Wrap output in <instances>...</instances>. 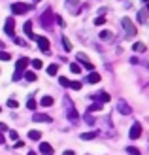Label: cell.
Listing matches in <instances>:
<instances>
[{"label": "cell", "instance_id": "7c38bea8", "mask_svg": "<svg viewBox=\"0 0 149 155\" xmlns=\"http://www.w3.org/2000/svg\"><path fill=\"white\" fill-rule=\"evenodd\" d=\"M40 151H42V155H53V148L47 142H42L40 144Z\"/></svg>", "mask_w": 149, "mask_h": 155}, {"label": "cell", "instance_id": "f546056e", "mask_svg": "<svg viewBox=\"0 0 149 155\" xmlns=\"http://www.w3.org/2000/svg\"><path fill=\"white\" fill-rule=\"evenodd\" d=\"M11 59V55L8 51H0V61H10Z\"/></svg>", "mask_w": 149, "mask_h": 155}, {"label": "cell", "instance_id": "f1b7e54d", "mask_svg": "<svg viewBox=\"0 0 149 155\" xmlns=\"http://www.w3.org/2000/svg\"><path fill=\"white\" fill-rule=\"evenodd\" d=\"M8 108H13V110H15V108H19V102L13 100V98H10V100H8Z\"/></svg>", "mask_w": 149, "mask_h": 155}, {"label": "cell", "instance_id": "44dd1931", "mask_svg": "<svg viewBox=\"0 0 149 155\" xmlns=\"http://www.w3.org/2000/svg\"><path fill=\"white\" fill-rule=\"evenodd\" d=\"M70 72H72V74H79L81 72V66L77 64V63H72V64H70Z\"/></svg>", "mask_w": 149, "mask_h": 155}, {"label": "cell", "instance_id": "ab89813d", "mask_svg": "<svg viewBox=\"0 0 149 155\" xmlns=\"http://www.w3.org/2000/svg\"><path fill=\"white\" fill-rule=\"evenodd\" d=\"M0 130H8V127H6V123H0Z\"/></svg>", "mask_w": 149, "mask_h": 155}, {"label": "cell", "instance_id": "83f0119b", "mask_svg": "<svg viewBox=\"0 0 149 155\" xmlns=\"http://www.w3.org/2000/svg\"><path fill=\"white\" fill-rule=\"evenodd\" d=\"M25 78H27V81H36V74L34 72H25Z\"/></svg>", "mask_w": 149, "mask_h": 155}, {"label": "cell", "instance_id": "cb8c5ba5", "mask_svg": "<svg viewBox=\"0 0 149 155\" xmlns=\"http://www.w3.org/2000/svg\"><path fill=\"white\" fill-rule=\"evenodd\" d=\"M127 153H128V155H142V153H140V150L134 148V146H128V148H127Z\"/></svg>", "mask_w": 149, "mask_h": 155}, {"label": "cell", "instance_id": "e575fe53", "mask_svg": "<svg viewBox=\"0 0 149 155\" xmlns=\"http://www.w3.org/2000/svg\"><path fill=\"white\" fill-rule=\"evenodd\" d=\"M21 76H23V72H19V70H15V72H13V81H17V80H21Z\"/></svg>", "mask_w": 149, "mask_h": 155}, {"label": "cell", "instance_id": "4fadbf2b", "mask_svg": "<svg viewBox=\"0 0 149 155\" xmlns=\"http://www.w3.org/2000/svg\"><path fill=\"white\" fill-rule=\"evenodd\" d=\"M95 100H98L100 104H104V102H109V95H108V93H104V91H102V93H98V95L95 97Z\"/></svg>", "mask_w": 149, "mask_h": 155}, {"label": "cell", "instance_id": "5b68a950", "mask_svg": "<svg viewBox=\"0 0 149 155\" xmlns=\"http://www.w3.org/2000/svg\"><path fill=\"white\" fill-rule=\"evenodd\" d=\"M140 136H142V125H140V123H134V125L130 127V130H128V138L130 140H138Z\"/></svg>", "mask_w": 149, "mask_h": 155}, {"label": "cell", "instance_id": "277c9868", "mask_svg": "<svg viewBox=\"0 0 149 155\" xmlns=\"http://www.w3.org/2000/svg\"><path fill=\"white\" fill-rule=\"evenodd\" d=\"M121 23H123V28L127 30V34H128V36H136V27H134V23H132L128 17H123Z\"/></svg>", "mask_w": 149, "mask_h": 155}, {"label": "cell", "instance_id": "f35d334b", "mask_svg": "<svg viewBox=\"0 0 149 155\" xmlns=\"http://www.w3.org/2000/svg\"><path fill=\"white\" fill-rule=\"evenodd\" d=\"M23 146H25V142H21V140H15V148H17V150H19V148H23Z\"/></svg>", "mask_w": 149, "mask_h": 155}, {"label": "cell", "instance_id": "d6a6232c", "mask_svg": "<svg viewBox=\"0 0 149 155\" xmlns=\"http://www.w3.org/2000/svg\"><path fill=\"white\" fill-rule=\"evenodd\" d=\"M55 21L59 23V27H62V28L66 27V23H64V19H62V17H59V15H57V17H55Z\"/></svg>", "mask_w": 149, "mask_h": 155}, {"label": "cell", "instance_id": "603a6c76", "mask_svg": "<svg viewBox=\"0 0 149 155\" xmlns=\"http://www.w3.org/2000/svg\"><path fill=\"white\" fill-rule=\"evenodd\" d=\"M57 70H59L57 64H49V66H47V74H49V76H57Z\"/></svg>", "mask_w": 149, "mask_h": 155}, {"label": "cell", "instance_id": "8992f818", "mask_svg": "<svg viewBox=\"0 0 149 155\" xmlns=\"http://www.w3.org/2000/svg\"><path fill=\"white\" fill-rule=\"evenodd\" d=\"M53 19H55V15H53V12L51 10H47V12H44V15H42V27H51V23H53Z\"/></svg>", "mask_w": 149, "mask_h": 155}, {"label": "cell", "instance_id": "1f68e13d", "mask_svg": "<svg viewBox=\"0 0 149 155\" xmlns=\"http://www.w3.org/2000/svg\"><path fill=\"white\" fill-rule=\"evenodd\" d=\"M30 63H32V66H34V68H42V66H44V63H42L40 59H34V61H30Z\"/></svg>", "mask_w": 149, "mask_h": 155}, {"label": "cell", "instance_id": "30bf717a", "mask_svg": "<svg viewBox=\"0 0 149 155\" xmlns=\"http://www.w3.org/2000/svg\"><path fill=\"white\" fill-rule=\"evenodd\" d=\"M30 64V59H27V57H21L19 61H17V64H15V70H19V72H23L25 68Z\"/></svg>", "mask_w": 149, "mask_h": 155}, {"label": "cell", "instance_id": "8d00e7d4", "mask_svg": "<svg viewBox=\"0 0 149 155\" xmlns=\"http://www.w3.org/2000/svg\"><path fill=\"white\" fill-rule=\"evenodd\" d=\"M85 121H87L89 125H92V123H95V117H91V115L87 114V115H85Z\"/></svg>", "mask_w": 149, "mask_h": 155}, {"label": "cell", "instance_id": "d590c367", "mask_svg": "<svg viewBox=\"0 0 149 155\" xmlns=\"http://www.w3.org/2000/svg\"><path fill=\"white\" fill-rule=\"evenodd\" d=\"M104 23H106L104 17H96V19H95V25H98V27H100V25H104Z\"/></svg>", "mask_w": 149, "mask_h": 155}, {"label": "cell", "instance_id": "b9f144b4", "mask_svg": "<svg viewBox=\"0 0 149 155\" xmlns=\"http://www.w3.org/2000/svg\"><path fill=\"white\" fill-rule=\"evenodd\" d=\"M6 142V138H4V134H0V144H4Z\"/></svg>", "mask_w": 149, "mask_h": 155}, {"label": "cell", "instance_id": "7402d4cb", "mask_svg": "<svg viewBox=\"0 0 149 155\" xmlns=\"http://www.w3.org/2000/svg\"><path fill=\"white\" fill-rule=\"evenodd\" d=\"M92 138H96V133L92 130V133H83L81 134V140H92Z\"/></svg>", "mask_w": 149, "mask_h": 155}, {"label": "cell", "instance_id": "d6986e66", "mask_svg": "<svg viewBox=\"0 0 149 155\" xmlns=\"http://www.w3.org/2000/svg\"><path fill=\"white\" fill-rule=\"evenodd\" d=\"M28 138H30V140H40V138H42V133H40V130H30V133H28Z\"/></svg>", "mask_w": 149, "mask_h": 155}, {"label": "cell", "instance_id": "bcb514c9", "mask_svg": "<svg viewBox=\"0 0 149 155\" xmlns=\"http://www.w3.org/2000/svg\"><path fill=\"white\" fill-rule=\"evenodd\" d=\"M147 4H149V2H147Z\"/></svg>", "mask_w": 149, "mask_h": 155}, {"label": "cell", "instance_id": "7bdbcfd3", "mask_svg": "<svg viewBox=\"0 0 149 155\" xmlns=\"http://www.w3.org/2000/svg\"><path fill=\"white\" fill-rule=\"evenodd\" d=\"M0 48H4V42H0Z\"/></svg>", "mask_w": 149, "mask_h": 155}, {"label": "cell", "instance_id": "e0dca14e", "mask_svg": "<svg viewBox=\"0 0 149 155\" xmlns=\"http://www.w3.org/2000/svg\"><path fill=\"white\" fill-rule=\"evenodd\" d=\"M145 21H147V12L145 10H140L138 12V23H142V25H144Z\"/></svg>", "mask_w": 149, "mask_h": 155}, {"label": "cell", "instance_id": "4dcf8cb0", "mask_svg": "<svg viewBox=\"0 0 149 155\" xmlns=\"http://www.w3.org/2000/svg\"><path fill=\"white\" fill-rule=\"evenodd\" d=\"M70 87H72L74 91H79L81 89V83L79 81H70Z\"/></svg>", "mask_w": 149, "mask_h": 155}, {"label": "cell", "instance_id": "2e32d148", "mask_svg": "<svg viewBox=\"0 0 149 155\" xmlns=\"http://www.w3.org/2000/svg\"><path fill=\"white\" fill-rule=\"evenodd\" d=\"M87 81H89V83H98V81H100V74L91 72V74H89V78H87Z\"/></svg>", "mask_w": 149, "mask_h": 155}, {"label": "cell", "instance_id": "f6af8a7d", "mask_svg": "<svg viewBox=\"0 0 149 155\" xmlns=\"http://www.w3.org/2000/svg\"><path fill=\"white\" fill-rule=\"evenodd\" d=\"M0 112H2V108H0Z\"/></svg>", "mask_w": 149, "mask_h": 155}, {"label": "cell", "instance_id": "74e56055", "mask_svg": "<svg viewBox=\"0 0 149 155\" xmlns=\"http://www.w3.org/2000/svg\"><path fill=\"white\" fill-rule=\"evenodd\" d=\"M17 133H15V130H10V138H11V140H17Z\"/></svg>", "mask_w": 149, "mask_h": 155}, {"label": "cell", "instance_id": "ac0fdd59", "mask_svg": "<svg viewBox=\"0 0 149 155\" xmlns=\"http://www.w3.org/2000/svg\"><path fill=\"white\" fill-rule=\"evenodd\" d=\"M60 42H62V45H64V51H72V44H70V40H68L66 36H62Z\"/></svg>", "mask_w": 149, "mask_h": 155}, {"label": "cell", "instance_id": "ffe728a7", "mask_svg": "<svg viewBox=\"0 0 149 155\" xmlns=\"http://www.w3.org/2000/svg\"><path fill=\"white\" fill-rule=\"evenodd\" d=\"M100 38H102V40H112V38H113V32H109V30H102V32H100Z\"/></svg>", "mask_w": 149, "mask_h": 155}, {"label": "cell", "instance_id": "ba28073f", "mask_svg": "<svg viewBox=\"0 0 149 155\" xmlns=\"http://www.w3.org/2000/svg\"><path fill=\"white\" fill-rule=\"evenodd\" d=\"M117 110L123 115H130V106L127 104V100H119V102H117Z\"/></svg>", "mask_w": 149, "mask_h": 155}, {"label": "cell", "instance_id": "52a82bcc", "mask_svg": "<svg viewBox=\"0 0 149 155\" xmlns=\"http://www.w3.org/2000/svg\"><path fill=\"white\" fill-rule=\"evenodd\" d=\"M4 30H6L8 36H15V21H13V17H8V19H6Z\"/></svg>", "mask_w": 149, "mask_h": 155}, {"label": "cell", "instance_id": "ee69618b", "mask_svg": "<svg viewBox=\"0 0 149 155\" xmlns=\"http://www.w3.org/2000/svg\"><path fill=\"white\" fill-rule=\"evenodd\" d=\"M142 2H149V0H142Z\"/></svg>", "mask_w": 149, "mask_h": 155}, {"label": "cell", "instance_id": "836d02e7", "mask_svg": "<svg viewBox=\"0 0 149 155\" xmlns=\"http://www.w3.org/2000/svg\"><path fill=\"white\" fill-rule=\"evenodd\" d=\"M27 108H28V110H34V108H36V102H34L32 98H30L28 102H27Z\"/></svg>", "mask_w": 149, "mask_h": 155}, {"label": "cell", "instance_id": "3957f363", "mask_svg": "<svg viewBox=\"0 0 149 155\" xmlns=\"http://www.w3.org/2000/svg\"><path fill=\"white\" fill-rule=\"evenodd\" d=\"M28 10H32V6H30V4H23V2H17V4H13V6H11V12H13V13H17V15L27 13Z\"/></svg>", "mask_w": 149, "mask_h": 155}, {"label": "cell", "instance_id": "9a60e30c", "mask_svg": "<svg viewBox=\"0 0 149 155\" xmlns=\"http://www.w3.org/2000/svg\"><path fill=\"white\" fill-rule=\"evenodd\" d=\"M132 49H134L136 53H144L147 48H145V44H142V42H136L134 45H132Z\"/></svg>", "mask_w": 149, "mask_h": 155}, {"label": "cell", "instance_id": "7a4b0ae2", "mask_svg": "<svg viewBox=\"0 0 149 155\" xmlns=\"http://www.w3.org/2000/svg\"><path fill=\"white\" fill-rule=\"evenodd\" d=\"M30 40H34L42 51H49V40H47L45 36H36V34H32V38H30Z\"/></svg>", "mask_w": 149, "mask_h": 155}, {"label": "cell", "instance_id": "8fae6325", "mask_svg": "<svg viewBox=\"0 0 149 155\" xmlns=\"http://www.w3.org/2000/svg\"><path fill=\"white\" fill-rule=\"evenodd\" d=\"M32 121H38V123H49L51 117H49V115H45V114H36V115H32Z\"/></svg>", "mask_w": 149, "mask_h": 155}, {"label": "cell", "instance_id": "6da1fadb", "mask_svg": "<svg viewBox=\"0 0 149 155\" xmlns=\"http://www.w3.org/2000/svg\"><path fill=\"white\" fill-rule=\"evenodd\" d=\"M64 102H66V114H68V119L70 121H77V112H76V108L72 104V98H64Z\"/></svg>", "mask_w": 149, "mask_h": 155}, {"label": "cell", "instance_id": "5bb4252c", "mask_svg": "<svg viewBox=\"0 0 149 155\" xmlns=\"http://www.w3.org/2000/svg\"><path fill=\"white\" fill-rule=\"evenodd\" d=\"M23 28H25V34H27L28 38H32V34H34V32H32V21H27Z\"/></svg>", "mask_w": 149, "mask_h": 155}, {"label": "cell", "instance_id": "9c48e42d", "mask_svg": "<svg viewBox=\"0 0 149 155\" xmlns=\"http://www.w3.org/2000/svg\"><path fill=\"white\" fill-rule=\"evenodd\" d=\"M77 61H79V63H81L85 68H87V70H91V72L95 70V66H92V63H89V61H87V57H85L83 53H77Z\"/></svg>", "mask_w": 149, "mask_h": 155}, {"label": "cell", "instance_id": "60d3db41", "mask_svg": "<svg viewBox=\"0 0 149 155\" xmlns=\"http://www.w3.org/2000/svg\"><path fill=\"white\" fill-rule=\"evenodd\" d=\"M64 155H76V153H74L72 150H68V151H64Z\"/></svg>", "mask_w": 149, "mask_h": 155}, {"label": "cell", "instance_id": "4316f807", "mask_svg": "<svg viewBox=\"0 0 149 155\" xmlns=\"http://www.w3.org/2000/svg\"><path fill=\"white\" fill-rule=\"evenodd\" d=\"M59 83L62 85V87H70V81H68V78H64V76H60V78H59Z\"/></svg>", "mask_w": 149, "mask_h": 155}, {"label": "cell", "instance_id": "d4e9b609", "mask_svg": "<svg viewBox=\"0 0 149 155\" xmlns=\"http://www.w3.org/2000/svg\"><path fill=\"white\" fill-rule=\"evenodd\" d=\"M53 104V97H44L42 98V106H51Z\"/></svg>", "mask_w": 149, "mask_h": 155}, {"label": "cell", "instance_id": "484cf974", "mask_svg": "<svg viewBox=\"0 0 149 155\" xmlns=\"http://www.w3.org/2000/svg\"><path fill=\"white\" fill-rule=\"evenodd\" d=\"M98 110H102V104L100 102H95V104L89 106V112H98Z\"/></svg>", "mask_w": 149, "mask_h": 155}]
</instances>
